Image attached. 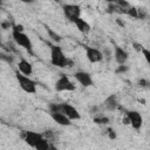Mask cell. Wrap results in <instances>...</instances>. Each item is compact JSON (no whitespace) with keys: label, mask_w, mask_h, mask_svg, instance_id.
Here are the masks:
<instances>
[{"label":"cell","mask_w":150,"mask_h":150,"mask_svg":"<svg viewBox=\"0 0 150 150\" xmlns=\"http://www.w3.org/2000/svg\"><path fill=\"white\" fill-rule=\"evenodd\" d=\"M116 22H117V25H118V26H121V27H123V26H124V22H123V21H121L120 19H116Z\"/></svg>","instance_id":"83f0119b"},{"label":"cell","mask_w":150,"mask_h":150,"mask_svg":"<svg viewBox=\"0 0 150 150\" xmlns=\"http://www.w3.org/2000/svg\"><path fill=\"white\" fill-rule=\"evenodd\" d=\"M48 150H57V148L54 145V144H50L49 143V146H48Z\"/></svg>","instance_id":"4316f807"},{"label":"cell","mask_w":150,"mask_h":150,"mask_svg":"<svg viewBox=\"0 0 150 150\" xmlns=\"http://www.w3.org/2000/svg\"><path fill=\"white\" fill-rule=\"evenodd\" d=\"M63 14H64V16H66L69 21L74 22V20H75V19L80 18L81 8H80V6H79V5H74V4H66V5L63 6Z\"/></svg>","instance_id":"5b68a950"},{"label":"cell","mask_w":150,"mask_h":150,"mask_svg":"<svg viewBox=\"0 0 150 150\" xmlns=\"http://www.w3.org/2000/svg\"><path fill=\"white\" fill-rule=\"evenodd\" d=\"M60 112H62L63 115H66L70 121H76V120H80L81 118V115H80L79 110L75 107H73V105H70L68 103H61V110H60Z\"/></svg>","instance_id":"52a82bcc"},{"label":"cell","mask_w":150,"mask_h":150,"mask_svg":"<svg viewBox=\"0 0 150 150\" xmlns=\"http://www.w3.org/2000/svg\"><path fill=\"white\" fill-rule=\"evenodd\" d=\"M94 122L96 124H108L109 118L107 116H98V117H94Z\"/></svg>","instance_id":"ac0fdd59"},{"label":"cell","mask_w":150,"mask_h":150,"mask_svg":"<svg viewBox=\"0 0 150 150\" xmlns=\"http://www.w3.org/2000/svg\"><path fill=\"white\" fill-rule=\"evenodd\" d=\"M15 77H16V81H18L20 88L25 93H27V94H35L36 93V83L32 79H29V76H25L21 73L15 71Z\"/></svg>","instance_id":"7a4b0ae2"},{"label":"cell","mask_w":150,"mask_h":150,"mask_svg":"<svg viewBox=\"0 0 150 150\" xmlns=\"http://www.w3.org/2000/svg\"><path fill=\"white\" fill-rule=\"evenodd\" d=\"M127 70H128V67L124 66V64H121V66H118V68L116 69V73L120 74V73H124V71H127Z\"/></svg>","instance_id":"7402d4cb"},{"label":"cell","mask_w":150,"mask_h":150,"mask_svg":"<svg viewBox=\"0 0 150 150\" xmlns=\"http://www.w3.org/2000/svg\"><path fill=\"white\" fill-rule=\"evenodd\" d=\"M18 71L19 73H21L22 75H25V76H29V75H32V73H33V66H32V63L30 62H28L27 60H25V59H21L20 61H19V63H18Z\"/></svg>","instance_id":"8fae6325"},{"label":"cell","mask_w":150,"mask_h":150,"mask_svg":"<svg viewBox=\"0 0 150 150\" xmlns=\"http://www.w3.org/2000/svg\"><path fill=\"white\" fill-rule=\"evenodd\" d=\"M146 83H148V82H146L145 80H141V81H139V84H141V86H143V87H144V86H146Z\"/></svg>","instance_id":"f1b7e54d"},{"label":"cell","mask_w":150,"mask_h":150,"mask_svg":"<svg viewBox=\"0 0 150 150\" xmlns=\"http://www.w3.org/2000/svg\"><path fill=\"white\" fill-rule=\"evenodd\" d=\"M127 120H128V123L135 129V130H139L142 128V124H143V118L141 116V114L136 110H131V111H128L127 112Z\"/></svg>","instance_id":"8992f818"},{"label":"cell","mask_w":150,"mask_h":150,"mask_svg":"<svg viewBox=\"0 0 150 150\" xmlns=\"http://www.w3.org/2000/svg\"><path fill=\"white\" fill-rule=\"evenodd\" d=\"M50 62H52L53 66L59 67V68L67 67L68 59L64 56L63 50H62L61 47H59L56 45H52L50 46Z\"/></svg>","instance_id":"6da1fadb"},{"label":"cell","mask_w":150,"mask_h":150,"mask_svg":"<svg viewBox=\"0 0 150 150\" xmlns=\"http://www.w3.org/2000/svg\"><path fill=\"white\" fill-rule=\"evenodd\" d=\"M74 23H75L76 28H77L81 33H83V34L89 33V32H90V29H91L90 25H89L84 19H82L81 16H80V18H77V19H75V20H74Z\"/></svg>","instance_id":"5bb4252c"},{"label":"cell","mask_w":150,"mask_h":150,"mask_svg":"<svg viewBox=\"0 0 150 150\" xmlns=\"http://www.w3.org/2000/svg\"><path fill=\"white\" fill-rule=\"evenodd\" d=\"M84 50H86V56H87L89 62L97 63V62H101L103 60V54L97 48H94L90 46H84Z\"/></svg>","instance_id":"ba28073f"},{"label":"cell","mask_w":150,"mask_h":150,"mask_svg":"<svg viewBox=\"0 0 150 150\" xmlns=\"http://www.w3.org/2000/svg\"><path fill=\"white\" fill-rule=\"evenodd\" d=\"M141 52L143 53V55H144V57H145L146 60H149V56H150V53H149V50H148L146 48H143V49H142Z\"/></svg>","instance_id":"cb8c5ba5"},{"label":"cell","mask_w":150,"mask_h":150,"mask_svg":"<svg viewBox=\"0 0 150 150\" xmlns=\"http://www.w3.org/2000/svg\"><path fill=\"white\" fill-rule=\"evenodd\" d=\"M107 132H108V137H109L110 139H115V138H116V132H115V130H114V129H111V128H110V129H108V131H107Z\"/></svg>","instance_id":"44dd1931"},{"label":"cell","mask_w":150,"mask_h":150,"mask_svg":"<svg viewBox=\"0 0 150 150\" xmlns=\"http://www.w3.org/2000/svg\"><path fill=\"white\" fill-rule=\"evenodd\" d=\"M9 26H11V23H9V22H2V23H1V27H2L4 29L9 28Z\"/></svg>","instance_id":"d4e9b609"},{"label":"cell","mask_w":150,"mask_h":150,"mask_svg":"<svg viewBox=\"0 0 150 150\" xmlns=\"http://www.w3.org/2000/svg\"><path fill=\"white\" fill-rule=\"evenodd\" d=\"M12 30H16V32H23V26H22V25H13Z\"/></svg>","instance_id":"603a6c76"},{"label":"cell","mask_w":150,"mask_h":150,"mask_svg":"<svg viewBox=\"0 0 150 150\" xmlns=\"http://www.w3.org/2000/svg\"><path fill=\"white\" fill-rule=\"evenodd\" d=\"M125 14L129 16H132V18H138V9L135 7H129L125 11Z\"/></svg>","instance_id":"d6986e66"},{"label":"cell","mask_w":150,"mask_h":150,"mask_svg":"<svg viewBox=\"0 0 150 150\" xmlns=\"http://www.w3.org/2000/svg\"><path fill=\"white\" fill-rule=\"evenodd\" d=\"M74 77H75L76 81H77L82 87H84V88L90 87V86L94 84V81H93L90 74L87 73V71H76V73L74 74Z\"/></svg>","instance_id":"9c48e42d"},{"label":"cell","mask_w":150,"mask_h":150,"mask_svg":"<svg viewBox=\"0 0 150 150\" xmlns=\"http://www.w3.org/2000/svg\"><path fill=\"white\" fill-rule=\"evenodd\" d=\"M42 137L43 136L41 134L36 132V131H25L23 132V141H25V143L28 144L32 148H34Z\"/></svg>","instance_id":"30bf717a"},{"label":"cell","mask_w":150,"mask_h":150,"mask_svg":"<svg viewBox=\"0 0 150 150\" xmlns=\"http://www.w3.org/2000/svg\"><path fill=\"white\" fill-rule=\"evenodd\" d=\"M104 105L108 110H115L118 105L117 103V97L116 95H110L109 97H107V100L104 101Z\"/></svg>","instance_id":"9a60e30c"},{"label":"cell","mask_w":150,"mask_h":150,"mask_svg":"<svg viewBox=\"0 0 150 150\" xmlns=\"http://www.w3.org/2000/svg\"><path fill=\"white\" fill-rule=\"evenodd\" d=\"M115 53H114V56H115V60H116V62L121 66V64H124L125 63V61L128 60V56H129V54L123 49V48H121L120 46H115Z\"/></svg>","instance_id":"4fadbf2b"},{"label":"cell","mask_w":150,"mask_h":150,"mask_svg":"<svg viewBox=\"0 0 150 150\" xmlns=\"http://www.w3.org/2000/svg\"><path fill=\"white\" fill-rule=\"evenodd\" d=\"M46 30H47L49 38H50L53 41H55V42H60V41H61V35H59L56 32H54V30L50 29L49 27H46Z\"/></svg>","instance_id":"e0dca14e"},{"label":"cell","mask_w":150,"mask_h":150,"mask_svg":"<svg viewBox=\"0 0 150 150\" xmlns=\"http://www.w3.org/2000/svg\"><path fill=\"white\" fill-rule=\"evenodd\" d=\"M12 36H13V40L15 41V43L22 48H25L26 50H28L30 54L33 53L32 48H33V45H32V41L30 39L28 38V35H26L23 32H16V30H13L12 32Z\"/></svg>","instance_id":"3957f363"},{"label":"cell","mask_w":150,"mask_h":150,"mask_svg":"<svg viewBox=\"0 0 150 150\" xmlns=\"http://www.w3.org/2000/svg\"><path fill=\"white\" fill-rule=\"evenodd\" d=\"M0 59L6 61L7 63H12L13 62V57L11 55H6V54H0Z\"/></svg>","instance_id":"ffe728a7"},{"label":"cell","mask_w":150,"mask_h":150,"mask_svg":"<svg viewBox=\"0 0 150 150\" xmlns=\"http://www.w3.org/2000/svg\"><path fill=\"white\" fill-rule=\"evenodd\" d=\"M48 146H49V141H48L47 138L42 137V138L38 142V144L34 146V149H35V150H48Z\"/></svg>","instance_id":"2e32d148"},{"label":"cell","mask_w":150,"mask_h":150,"mask_svg":"<svg viewBox=\"0 0 150 150\" xmlns=\"http://www.w3.org/2000/svg\"><path fill=\"white\" fill-rule=\"evenodd\" d=\"M134 46H135V48H136V50H138V52H141V50L143 49V47H142L141 45H138V43H134Z\"/></svg>","instance_id":"484cf974"},{"label":"cell","mask_w":150,"mask_h":150,"mask_svg":"<svg viewBox=\"0 0 150 150\" xmlns=\"http://www.w3.org/2000/svg\"><path fill=\"white\" fill-rule=\"evenodd\" d=\"M55 90L56 91H74L75 84L69 80L67 75H61L55 82Z\"/></svg>","instance_id":"277c9868"},{"label":"cell","mask_w":150,"mask_h":150,"mask_svg":"<svg viewBox=\"0 0 150 150\" xmlns=\"http://www.w3.org/2000/svg\"><path fill=\"white\" fill-rule=\"evenodd\" d=\"M50 117L53 118L54 122H56L59 125H63V127H69L71 125V121L63 115L62 112H50Z\"/></svg>","instance_id":"7c38bea8"}]
</instances>
